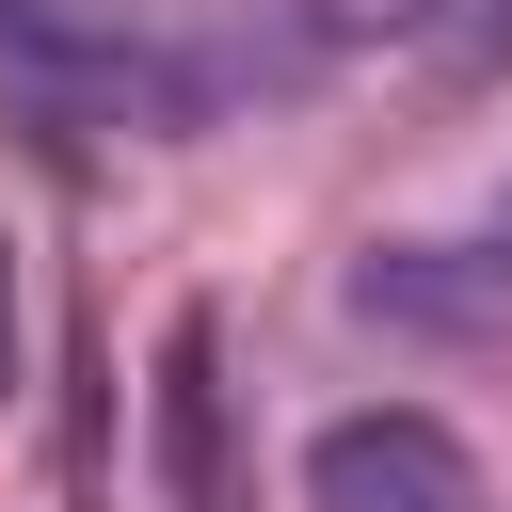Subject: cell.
<instances>
[{
    "label": "cell",
    "instance_id": "1",
    "mask_svg": "<svg viewBox=\"0 0 512 512\" xmlns=\"http://www.w3.org/2000/svg\"><path fill=\"white\" fill-rule=\"evenodd\" d=\"M0 96H32L64 128H176L192 112V80L112 0H0Z\"/></svg>",
    "mask_w": 512,
    "mask_h": 512
},
{
    "label": "cell",
    "instance_id": "2",
    "mask_svg": "<svg viewBox=\"0 0 512 512\" xmlns=\"http://www.w3.org/2000/svg\"><path fill=\"white\" fill-rule=\"evenodd\" d=\"M304 512H480V464H464L448 416L368 400V416H320V448H304Z\"/></svg>",
    "mask_w": 512,
    "mask_h": 512
},
{
    "label": "cell",
    "instance_id": "3",
    "mask_svg": "<svg viewBox=\"0 0 512 512\" xmlns=\"http://www.w3.org/2000/svg\"><path fill=\"white\" fill-rule=\"evenodd\" d=\"M160 480L176 512H224V400H208V320L160 336Z\"/></svg>",
    "mask_w": 512,
    "mask_h": 512
},
{
    "label": "cell",
    "instance_id": "4",
    "mask_svg": "<svg viewBox=\"0 0 512 512\" xmlns=\"http://www.w3.org/2000/svg\"><path fill=\"white\" fill-rule=\"evenodd\" d=\"M352 304H368V320H448V336H464V320H496V304H512V256H496V272H448L432 240H400V256H368V272H352Z\"/></svg>",
    "mask_w": 512,
    "mask_h": 512
},
{
    "label": "cell",
    "instance_id": "5",
    "mask_svg": "<svg viewBox=\"0 0 512 512\" xmlns=\"http://www.w3.org/2000/svg\"><path fill=\"white\" fill-rule=\"evenodd\" d=\"M288 16H304V48H416L448 0H288Z\"/></svg>",
    "mask_w": 512,
    "mask_h": 512
},
{
    "label": "cell",
    "instance_id": "6",
    "mask_svg": "<svg viewBox=\"0 0 512 512\" xmlns=\"http://www.w3.org/2000/svg\"><path fill=\"white\" fill-rule=\"evenodd\" d=\"M496 240H512V176H496Z\"/></svg>",
    "mask_w": 512,
    "mask_h": 512
}]
</instances>
